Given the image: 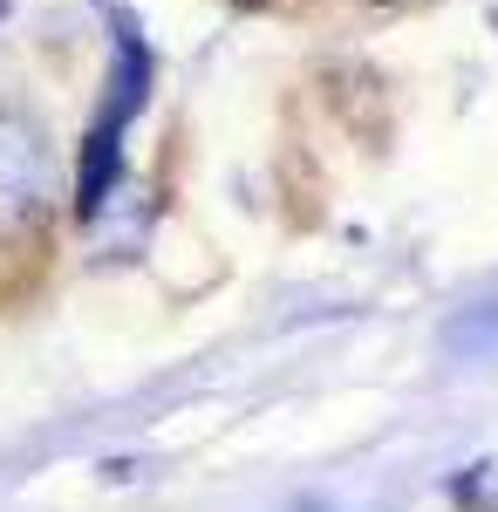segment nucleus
<instances>
[{"instance_id": "1", "label": "nucleus", "mask_w": 498, "mask_h": 512, "mask_svg": "<svg viewBox=\"0 0 498 512\" xmlns=\"http://www.w3.org/2000/svg\"><path fill=\"white\" fill-rule=\"evenodd\" d=\"M55 212V151L35 117L0 110V233H28Z\"/></svg>"}, {"instance_id": "2", "label": "nucleus", "mask_w": 498, "mask_h": 512, "mask_svg": "<svg viewBox=\"0 0 498 512\" xmlns=\"http://www.w3.org/2000/svg\"><path fill=\"white\" fill-rule=\"evenodd\" d=\"M116 178H123V130L110 117H96L89 137H82V158H76V219H96L110 205Z\"/></svg>"}, {"instance_id": "3", "label": "nucleus", "mask_w": 498, "mask_h": 512, "mask_svg": "<svg viewBox=\"0 0 498 512\" xmlns=\"http://www.w3.org/2000/svg\"><path fill=\"white\" fill-rule=\"evenodd\" d=\"M144 89H151V55H144L137 28L123 21V28H116V62H110V103H103V117L123 130V123L144 110Z\"/></svg>"}]
</instances>
